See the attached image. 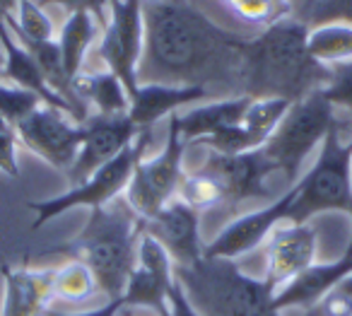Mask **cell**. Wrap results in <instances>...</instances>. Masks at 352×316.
I'll return each mask as SVG.
<instances>
[{
  "instance_id": "cell-25",
  "label": "cell",
  "mask_w": 352,
  "mask_h": 316,
  "mask_svg": "<svg viewBox=\"0 0 352 316\" xmlns=\"http://www.w3.org/2000/svg\"><path fill=\"white\" fill-rule=\"evenodd\" d=\"M8 30L15 36L30 41H56V30L51 17L36 0H17L12 15L6 17Z\"/></svg>"
},
{
  "instance_id": "cell-40",
  "label": "cell",
  "mask_w": 352,
  "mask_h": 316,
  "mask_svg": "<svg viewBox=\"0 0 352 316\" xmlns=\"http://www.w3.org/2000/svg\"><path fill=\"white\" fill-rule=\"evenodd\" d=\"M3 68H6V51L0 46V80H3Z\"/></svg>"
},
{
  "instance_id": "cell-5",
  "label": "cell",
  "mask_w": 352,
  "mask_h": 316,
  "mask_svg": "<svg viewBox=\"0 0 352 316\" xmlns=\"http://www.w3.org/2000/svg\"><path fill=\"white\" fill-rule=\"evenodd\" d=\"M331 210H352V133L342 140L340 121L323 138L314 167L294 184L287 222L302 224Z\"/></svg>"
},
{
  "instance_id": "cell-31",
  "label": "cell",
  "mask_w": 352,
  "mask_h": 316,
  "mask_svg": "<svg viewBox=\"0 0 352 316\" xmlns=\"http://www.w3.org/2000/svg\"><path fill=\"white\" fill-rule=\"evenodd\" d=\"M311 30L328 22H347L352 25V0H311L307 3V15L299 17Z\"/></svg>"
},
{
  "instance_id": "cell-8",
  "label": "cell",
  "mask_w": 352,
  "mask_h": 316,
  "mask_svg": "<svg viewBox=\"0 0 352 316\" xmlns=\"http://www.w3.org/2000/svg\"><path fill=\"white\" fill-rule=\"evenodd\" d=\"M184 150H186V140H184L182 131H179L176 114H171L166 143L162 147V152L150 157V160L142 157L138 162L131 181H128L126 193H123L128 205L142 220L160 213L169 200H174L179 196L182 181L186 176V171H184Z\"/></svg>"
},
{
  "instance_id": "cell-34",
  "label": "cell",
  "mask_w": 352,
  "mask_h": 316,
  "mask_svg": "<svg viewBox=\"0 0 352 316\" xmlns=\"http://www.w3.org/2000/svg\"><path fill=\"white\" fill-rule=\"evenodd\" d=\"M41 8L46 6H56V8H63L65 12H89V15H94L99 20V25H107L109 20V3L111 0H36Z\"/></svg>"
},
{
  "instance_id": "cell-30",
  "label": "cell",
  "mask_w": 352,
  "mask_h": 316,
  "mask_svg": "<svg viewBox=\"0 0 352 316\" xmlns=\"http://www.w3.org/2000/svg\"><path fill=\"white\" fill-rule=\"evenodd\" d=\"M227 6L251 25H273V22L289 17L292 0H225Z\"/></svg>"
},
{
  "instance_id": "cell-23",
  "label": "cell",
  "mask_w": 352,
  "mask_h": 316,
  "mask_svg": "<svg viewBox=\"0 0 352 316\" xmlns=\"http://www.w3.org/2000/svg\"><path fill=\"white\" fill-rule=\"evenodd\" d=\"M102 34V25L94 15L89 12H70L68 20L60 27V34L56 39L60 49V59H63V68L68 78H78L85 70V59H87L89 46L97 41Z\"/></svg>"
},
{
  "instance_id": "cell-4",
  "label": "cell",
  "mask_w": 352,
  "mask_h": 316,
  "mask_svg": "<svg viewBox=\"0 0 352 316\" xmlns=\"http://www.w3.org/2000/svg\"><path fill=\"white\" fill-rule=\"evenodd\" d=\"M174 275L198 316H285L268 285L230 258L203 256L191 266H174Z\"/></svg>"
},
{
  "instance_id": "cell-39",
  "label": "cell",
  "mask_w": 352,
  "mask_h": 316,
  "mask_svg": "<svg viewBox=\"0 0 352 316\" xmlns=\"http://www.w3.org/2000/svg\"><path fill=\"white\" fill-rule=\"evenodd\" d=\"M350 220H352V210H350ZM342 256H347V258H352V234H350V242H347V246H345V251H342Z\"/></svg>"
},
{
  "instance_id": "cell-18",
  "label": "cell",
  "mask_w": 352,
  "mask_h": 316,
  "mask_svg": "<svg viewBox=\"0 0 352 316\" xmlns=\"http://www.w3.org/2000/svg\"><path fill=\"white\" fill-rule=\"evenodd\" d=\"M347 275H352V258L347 256H340L333 263H321V266L314 263L311 268H307L302 275L294 277L287 287H283L273 297V304L278 311L309 309V306L318 304Z\"/></svg>"
},
{
  "instance_id": "cell-19",
  "label": "cell",
  "mask_w": 352,
  "mask_h": 316,
  "mask_svg": "<svg viewBox=\"0 0 352 316\" xmlns=\"http://www.w3.org/2000/svg\"><path fill=\"white\" fill-rule=\"evenodd\" d=\"M0 46L6 51V68H3V80H6V83H12L22 89H30V92H34L46 107L58 109V112L68 114V116H73L75 121H78L75 109L70 107L58 92H54V89L49 87V83H46L44 75H41L39 65L34 63L30 51L12 36V32L8 30L6 22L0 25Z\"/></svg>"
},
{
  "instance_id": "cell-6",
  "label": "cell",
  "mask_w": 352,
  "mask_h": 316,
  "mask_svg": "<svg viewBox=\"0 0 352 316\" xmlns=\"http://www.w3.org/2000/svg\"><path fill=\"white\" fill-rule=\"evenodd\" d=\"M336 123V107L318 89L289 107L280 126L265 140L263 152L275 165V169L285 174L287 184L294 186L299 181V171L307 157L311 155V150L321 147L323 138Z\"/></svg>"
},
{
  "instance_id": "cell-20",
  "label": "cell",
  "mask_w": 352,
  "mask_h": 316,
  "mask_svg": "<svg viewBox=\"0 0 352 316\" xmlns=\"http://www.w3.org/2000/svg\"><path fill=\"white\" fill-rule=\"evenodd\" d=\"M212 94L206 87H182V85H138L135 97L131 99L133 118L140 131H150L157 121L169 118L176 109L206 102Z\"/></svg>"
},
{
  "instance_id": "cell-7",
  "label": "cell",
  "mask_w": 352,
  "mask_h": 316,
  "mask_svg": "<svg viewBox=\"0 0 352 316\" xmlns=\"http://www.w3.org/2000/svg\"><path fill=\"white\" fill-rule=\"evenodd\" d=\"M150 145V131H140L138 138L121 152L113 157L109 165H104L102 169H97L89 176L85 184L73 186L65 193L56 196L49 200H34L30 203V208L34 210V222L32 229H41L49 220L58 218V215L68 213L73 208H102L109 205L111 200H116L118 196L126 193L128 181L133 176V169L138 167V162L145 157V150Z\"/></svg>"
},
{
  "instance_id": "cell-1",
  "label": "cell",
  "mask_w": 352,
  "mask_h": 316,
  "mask_svg": "<svg viewBox=\"0 0 352 316\" xmlns=\"http://www.w3.org/2000/svg\"><path fill=\"white\" fill-rule=\"evenodd\" d=\"M145 44L138 85L206 87L217 99L241 94L246 39L217 27L184 0L142 3Z\"/></svg>"
},
{
  "instance_id": "cell-11",
  "label": "cell",
  "mask_w": 352,
  "mask_h": 316,
  "mask_svg": "<svg viewBox=\"0 0 352 316\" xmlns=\"http://www.w3.org/2000/svg\"><path fill=\"white\" fill-rule=\"evenodd\" d=\"M176 282L174 261L157 239L142 234L138 261L123 292V306L150 309L157 316H169V297Z\"/></svg>"
},
{
  "instance_id": "cell-10",
  "label": "cell",
  "mask_w": 352,
  "mask_h": 316,
  "mask_svg": "<svg viewBox=\"0 0 352 316\" xmlns=\"http://www.w3.org/2000/svg\"><path fill=\"white\" fill-rule=\"evenodd\" d=\"M12 133L27 150L65 174L75 165L85 140V128L80 123H73L63 112L46 104L25 118Z\"/></svg>"
},
{
  "instance_id": "cell-9",
  "label": "cell",
  "mask_w": 352,
  "mask_h": 316,
  "mask_svg": "<svg viewBox=\"0 0 352 316\" xmlns=\"http://www.w3.org/2000/svg\"><path fill=\"white\" fill-rule=\"evenodd\" d=\"M145 44L142 0H111L109 20L102 30L97 56L109 73H113L128 89V97L138 92V65Z\"/></svg>"
},
{
  "instance_id": "cell-16",
  "label": "cell",
  "mask_w": 352,
  "mask_h": 316,
  "mask_svg": "<svg viewBox=\"0 0 352 316\" xmlns=\"http://www.w3.org/2000/svg\"><path fill=\"white\" fill-rule=\"evenodd\" d=\"M145 234L162 244L174 266H191L201 261L206 244L201 242V213L174 198L152 218L145 220Z\"/></svg>"
},
{
  "instance_id": "cell-24",
  "label": "cell",
  "mask_w": 352,
  "mask_h": 316,
  "mask_svg": "<svg viewBox=\"0 0 352 316\" xmlns=\"http://www.w3.org/2000/svg\"><path fill=\"white\" fill-rule=\"evenodd\" d=\"M309 54L323 65L352 59V25L328 22L309 30Z\"/></svg>"
},
{
  "instance_id": "cell-41",
  "label": "cell",
  "mask_w": 352,
  "mask_h": 316,
  "mask_svg": "<svg viewBox=\"0 0 352 316\" xmlns=\"http://www.w3.org/2000/svg\"><path fill=\"white\" fill-rule=\"evenodd\" d=\"M0 133H12L10 128L6 126V121H3V118H0Z\"/></svg>"
},
{
  "instance_id": "cell-15",
  "label": "cell",
  "mask_w": 352,
  "mask_h": 316,
  "mask_svg": "<svg viewBox=\"0 0 352 316\" xmlns=\"http://www.w3.org/2000/svg\"><path fill=\"white\" fill-rule=\"evenodd\" d=\"M292 200H294V186H289L280 198H275L273 203H268L265 208L232 220L230 224L222 227V232L217 234L212 242L206 244L203 256L236 261V258L244 256V253L254 251L256 246L265 244V239L270 237V232H273L280 222H287L289 203H292Z\"/></svg>"
},
{
  "instance_id": "cell-22",
  "label": "cell",
  "mask_w": 352,
  "mask_h": 316,
  "mask_svg": "<svg viewBox=\"0 0 352 316\" xmlns=\"http://www.w3.org/2000/svg\"><path fill=\"white\" fill-rule=\"evenodd\" d=\"M73 92L85 107H92L99 116H118L131 112V97L123 83L109 70H82L73 78Z\"/></svg>"
},
{
  "instance_id": "cell-42",
  "label": "cell",
  "mask_w": 352,
  "mask_h": 316,
  "mask_svg": "<svg viewBox=\"0 0 352 316\" xmlns=\"http://www.w3.org/2000/svg\"><path fill=\"white\" fill-rule=\"evenodd\" d=\"M309 3H311V0H309Z\"/></svg>"
},
{
  "instance_id": "cell-38",
  "label": "cell",
  "mask_w": 352,
  "mask_h": 316,
  "mask_svg": "<svg viewBox=\"0 0 352 316\" xmlns=\"http://www.w3.org/2000/svg\"><path fill=\"white\" fill-rule=\"evenodd\" d=\"M15 6H17V0H0V25L6 22L8 15H12Z\"/></svg>"
},
{
  "instance_id": "cell-21",
  "label": "cell",
  "mask_w": 352,
  "mask_h": 316,
  "mask_svg": "<svg viewBox=\"0 0 352 316\" xmlns=\"http://www.w3.org/2000/svg\"><path fill=\"white\" fill-rule=\"evenodd\" d=\"M251 104V97H225V99H212L210 104H203L191 112L176 116L179 121V131H182L184 140L188 143H201L210 136L227 131L232 126H239L246 116V109Z\"/></svg>"
},
{
  "instance_id": "cell-13",
  "label": "cell",
  "mask_w": 352,
  "mask_h": 316,
  "mask_svg": "<svg viewBox=\"0 0 352 316\" xmlns=\"http://www.w3.org/2000/svg\"><path fill=\"white\" fill-rule=\"evenodd\" d=\"M85 128V140L78 152V160L70 167L68 181L70 189L80 186L89 179L97 169L121 155L128 145L138 138L140 128L133 123L128 114H118V116H99L92 114L87 121L82 123Z\"/></svg>"
},
{
  "instance_id": "cell-35",
  "label": "cell",
  "mask_w": 352,
  "mask_h": 316,
  "mask_svg": "<svg viewBox=\"0 0 352 316\" xmlns=\"http://www.w3.org/2000/svg\"><path fill=\"white\" fill-rule=\"evenodd\" d=\"M0 171H6L8 176H20L15 133H0Z\"/></svg>"
},
{
  "instance_id": "cell-29",
  "label": "cell",
  "mask_w": 352,
  "mask_h": 316,
  "mask_svg": "<svg viewBox=\"0 0 352 316\" xmlns=\"http://www.w3.org/2000/svg\"><path fill=\"white\" fill-rule=\"evenodd\" d=\"M39 107H44L39 97L30 89H22L12 83L0 80V118L10 131H15L25 118H30Z\"/></svg>"
},
{
  "instance_id": "cell-12",
  "label": "cell",
  "mask_w": 352,
  "mask_h": 316,
  "mask_svg": "<svg viewBox=\"0 0 352 316\" xmlns=\"http://www.w3.org/2000/svg\"><path fill=\"white\" fill-rule=\"evenodd\" d=\"M318 232L314 224L280 222L265 239V275L261 280L273 295L287 287L316 261Z\"/></svg>"
},
{
  "instance_id": "cell-2",
  "label": "cell",
  "mask_w": 352,
  "mask_h": 316,
  "mask_svg": "<svg viewBox=\"0 0 352 316\" xmlns=\"http://www.w3.org/2000/svg\"><path fill=\"white\" fill-rule=\"evenodd\" d=\"M331 68L309 54V27L299 17H283L258 36L246 39L241 94L251 99H285L294 104L323 89Z\"/></svg>"
},
{
  "instance_id": "cell-17",
  "label": "cell",
  "mask_w": 352,
  "mask_h": 316,
  "mask_svg": "<svg viewBox=\"0 0 352 316\" xmlns=\"http://www.w3.org/2000/svg\"><path fill=\"white\" fill-rule=\"evenodd\" d=\"M6 297L0 316H46L51 311L56 268H3Z\"/></svg>"
},
{
  "instance_id": "cell-33",
  "label": "cell",
  "mask_w": 352,
  "mask_h": 316,
  "mask_svg": "<svg viewBox=\"0 0 352 316\" xmlns=\"http://www.w3.org/2000/svg\"><path fill=\"white\" fill-rule=\"evenodd\" d=\"M331 68V80L321 89L323 97L333 104V107H342L350 112L352 116V59L342 61V63H333Z\"/></svg>"
},
{
  "instance_id": "cell-32",
  "label": "cell",
  "mask_w": 352,
  "mask_h": 316,
  "mask_svg": "<svg viewBox=\"0 0 352 316\" xmlns=\"http://www.w3.org/2000/svg\"><path fill=\"white\" fill-rule=\"evenodd\" d=\"M297 316H352V275L333 287L318 304L302 309Z\"/></svg>"
},
{
  "instance_id": "cell-27",
  "label": "cell",
  "mask_w": 352,
  "mask_h": 316,
  "mask_svg": "<svg viewBox=\"0 0 352 316\" xmlns=\"http://www.w3.org/2000/svg\"><path fill=\"white\" fill-rule=\"evenodd\" d=\"M292 104L285 99H251L249 109L244 116V128L251 133V138L256 140V145L263 147L265 140L273 136V131L280 126V121L285 118V114L289 112Z\"/></svg>"
},
{
  "instance_id": "cell-36",
  "label": "cell",
  "mask_w": 352,
  "mask_h": 316,
  "mask_svg": "<svg viewBox=\"0 0 352 316\" xmlns=\"http://www.w3.org/2000/svg\"><path fill=\"white\" fill-rule=\"evenodd\" d=\"M169 316H198L196 309H193V306L188 304V299H186V295H184V290H182V285H179V280H176L174 287H171Z\"/></svg>"
},
{
  "instance_id": "cell-37",
  "label": "cell",
  "mask_w": 352,
  "mask_h": 316,
  "mask_svg": "<svg viewBox=\"0 0 352 316\" xmlns=\"http://www.w3.org/2000/svg\"><path fill=\"white\" fill-rule=\"evenodd\" d=\"M123 309V299H109L104 306L92 311H85V314H58V311H49L46 316H118V311Z\"/></svg>"
},
{
  "instance_id": "cell-26",
  "label": "cell",
  "mask_w": 352,
  "mask_h": 316,
  "mask_svg": "<svg viewBox=\"0 0 352 316\" xmlns=\"http://www.w3.org/2000/svg\"><path fill=\"white\" fill-rule=\"evenodd\" d=\"M99 292L97 277L89 271V266L80 261H68L65 266L56 268L54 295L63 302H87Z\"/></svg>"
},
{
  "instance_id": "cell-14",
  "label": "cell",
  "mask_w": 352,
  "mask_h": 316,
  "mask_svg": "<svg viewBox=\"0 0 352 316\" xmlns=\"http://www.w3.org/2000/svg\"><path fill=\"white\" fill-rule=\"evenodd\" d=\"M203 169L220 181L222 191H225V205H236L256 198H270L273 193H270L265 181H268V176L278 174V169L268 160L263 147L239 152V155L210 152L208 160L203 162Z\"/></svg>"
},
{
  "instance_id": "cell-28",
  "label": "cell",
  "mask_w": 352,
  "mask_h": 316,
  "mask_svg": "<svg viewBox=\"0 0 352 316\" xmlns=\"http://www.w3.org/2000/svg\"><path fill=\"white\" fill-rule=\"evenodd\" d=\"M176 198H182L196 213H206V210H212L217 205H225V191H222L220 181L201 167L193 174L184 176L182 189H179Z\"/></svg>"
},
{
  "instance_id": "cell-3",
  "label": "cell",
  "mask_w": 352,
  "mask_h": 316,
  "mask_svg": "<svg viewBox=\"0 0 352 316\" xmlns=\"http://www.w3.org/2000/svg\"><path fill=\"white\" fill-rule=\"evenodd\" d=\"M145 220L128 205L126 196H118L109 205L92 208L82 232L68 244L41 256H68L89 266L97 285L109 299H123L128 277L138 261V244L145 234Z\"/></svg>"
}]
</instances>
